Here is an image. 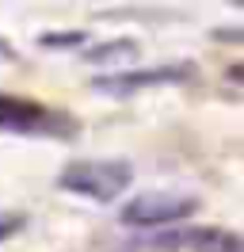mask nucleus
<instances>
[{
	"label": "nucleus",
	"mask_w": 244,
	"mask_h": 252,
	"mask_svg": "<svg viewBox=\"0 0 244 252\" xmlns=\"http://www.w3.org/2000/svg\"><path fill=\"white\" fill-rule=\"evenodd\" d=\"M54 184L76 199H88V203H115L134 184V168L115 157H84V160H69Z\"/></svg>",
	"instance_id": "obj_1"
},
{
	"label": "nucleus",
	"mask_w": 244,
	"mask_h": 252,
	"mask_svg": "<svg viewBox=\"0 0 244 252\" xmlns=\"http://www.w3.org/2000/svg\"><path fill=\"white\" fill-rule=\"evenodd\" d=\"M0 130L4 134H23V138H61V142H69L80 130V123L69 111L46 107L42 99L0 92Z\"/></svg>",
	"instance_id": "obj_2"
},
{
	"label": "nucleus",
	"mask_w": 244,
	"mask_h": 252,
	"mask_svg": "<svg viewBox=\"0 0 244 252\" xmlns=\"http://www.w3.org/2000/svg\"><path fill=\"white\" fill-rule=\"evenodd\" d=\"M198 199L183 191H141L126 199L119 210V221L130 229H164V225H183L198 214Z\"/></svg>",
	"instance_id": "obj_3"
},
{
	"label": "nucleus",
	"mask_w": 244,
	"mask_h": 252,
	"mask_svg": "<svg viewBox=\"0 0 244 252\" xmlns=\"http://www.w3.org/2000/svg\"><path fill=\"white\" fill-rule=\"evenodd\" d=\"M198 65L195 62H164V65H149V69H115V73H103V77L92 80V88L103 95H115V99H126V95L149 92V88H168V84H187L195 80Z\"/></svg>",
	"instance_id": "obj_4"
},
{
	"label": "nucleus",
	"mask_w": 244,
	"mask_h": 252,
	"mask_svg": "<svg viewBox=\"0 0 244 252\" xmlns=\"http://www.w3.org/2000/svg\"><path fill=\"white\" fill-rule=\"evenodd\" d=\"M156 252H241V237L229 225H191L183 221L176 229H160L145 241Z\"/></svg>",
	"instance_id": "obj_5"
},
{
	"label": "nucleus",
	"mask_w": 244,
	"mask_h": 252,
	"mask_svg": "<svg viewBox=\"0 0 244 252\" xmlns=\"http://www.w3.org/2000/svg\"><path fill=\"white\" fill-rule=\"evenodd\" d=\"M137 38H111V42H99V46H88L80 58L92 65H122V62H134L137 58Z\"/></svg>",
	"instance_id": "obj_6"
},
{
	"label": "nucleus",
	"mask_w": 244,
	"mask_h": 252,
	"mask_svg": "<svg viewBox=\"0 0 244 252\" xmlns=\"http://www.w3.org/2000/svg\"><path fill=\"white\" fill-rule=\"evenodd\" d=\"M38 46H42V50L88 46V34H84V31H46V34H38Z\"/></svg>",
	"instance_id": "obj_7"
},
{
	"label": "nucleus",
	"mask_w": 244,
	"mask_h": 252,
	"mask_svg": "<svg viewBox=\"0 0 244 252\" xmlns=\"http://www.w3.org/2000/svg\"><path fill=\"white\" fill-rule=\"evenodd\" d=\"M23 225H27V214H19V210H0V241L15 237Z\"/></svg>",
	"instance_id": "obj_8"
},
{
	"label": "nucleus",
	"mask_w": 244,
	"mask_h": 252,
	"mask_svg": "<svg viewBox=\"0 0 244 252\" xmlns=\"http://www.w3.org/2000/svg\"><path fill=\"white\" fill-rule=\"evenodd\" d=\"M0 62H15V50L8 38H0Z\"/></svg>",
	"instance_id": "obj_9"
}]
</instances>
